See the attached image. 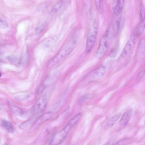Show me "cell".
Returning <instances> with one entry per match:
<instances>
[{"mask_svg": "<svg viewBox=\"0 0 145 145\" xmlns=\"http://www.w3.org/2000/svg\"><path fill=\"white\" fill-rule=\"evenodd\" d=\"M112 27H110L103 35L100 40L95 56L99 60L102 59L108 49L111 38L113 35Z\"/></svg>", "mask_w": 145, "mask_h": 145, "instance_id": "6da1fadb", "label": "cell"}, {"mask_svg": "<svg viewBox=\"0 0 145 145\" xmlns=\"http://www.w3.org/2000/svg\"><path fill=\"white\" fill-rule=\"evenodd\" d=\"M81 116L79 113L71 119L64 128L59 132L56 133L52 137L51 143L53 144H59L65 139L72 128L79 121Z\"/></svg>", "mask_w": 145, "mask_h": 145, "instance_id": "7a4b0ae2", "label": "cell"}, {"mask_svg": "<svg viewBox=\"0 0 145 145\" xmlns=\"http://www.w3.org/2000/svg\"><path fill=\"white\" fill-rule=\"evenodd\" d=\"M76 39H71L63 46L60 51L49 63L47 66L52 67L65 58L74 48L76 44Z\"/></svg>", "mask_w": 145, "mask_h": 145, "instance_id": "3957f363", "label": "cell"}, {"mask_svg": "<svg viewBox=\"0 0 145 145\" xmlns=\"http://www.w3.org/2000/svg\"><path fill=\"white\" fill-rule=\"evenodd\" d=\"M97 23L96 19L93 20L90 25L87 36L85 51L90 52L95 43L97 31Z\"/></svg>", "mask_w": 145, "mask_h": 145, "instance_id": "277c9868", "label": "cell"}, {"mask_svg": "<svg viewBox=\"0 0 145 145\" xmlns=\"http://www.w3.org/2000/svg\"><path fill=\"white\" fill-rule=\"evenodd\" d=\"M135 36L133 34L129 38L118 58L120 63L127 61L133 51L135 43Z\"/></svg>", "mask_w": 145, "mask_h": 145, "instance_id": "5b68a950", "label": "cell"}, {"mask_svg": "<svg viewBox=\"0 0 145 145\" xmlns=\"http://www.w3.org/2000/svg\"><path fill=\"white\" fill-rule=\"evenodd\" d=\"M102 65L91 71L88 74L86 78L89 82L97 81L100 80L105 74L106 67Z\"/></svg>", "mask_w": 145, "mask_h": 145, "instance_id": "8992f818", "label": "cell"}, {"mask_svg": "<svg viewBox=\"0 0 145 145\" xmlns=\"http://www.w3.org/2000/svg\"><path fill=\"white\" fill-rule=\"evenodd\" d=\"M48 97L46 94H44L38 99L34 107L33 111L34 114H39L44 109L48 102Z\"/></svg>", "mask_w": 145, "mask_h": 145, "instance_id": "52a82bcc", "label": "cell"}, {"mask_svg": "<svg viewBox=\"0 0 145 145\" xmlns=\"http://www.w3.org/2000/svg\"><path fill=\"white\" fill-rule=\"evenodd\" d=\"M53 115L54 113L52 112H48L44 114L36 121L32 127L31 129H35L44 122L51 118Z\"/></svg>", "mask_w": 145, "mask_h": 145, "instance_id": "ba28073f", "label": "cell"}, {"mask_svg": "<svg viewBox=\"0 0 145 145\" xmlns=\"http://www.w3.org/2000/svg\"><path fill=\"white\" fill-rule=\"evenodd\" d=\"M132 114V110H129L127 111L123 115L120 120V125L121 127L125 126L127 124Z\"/></svg>", "mask_w": 145, "mask_h": 145, "instance_id": "9c48e42d", "label": "cell"}, {"mask_svg": "<svg viewBox=\"0 0 145 145\" xmlns=\"http://www.w3.org/2000/svg\"><path fill=\"white\" fill-rule=\"evenodd\" d=\"M125 0H117L114 8V12L116 16H119L123 9Z\"/></svg>", "mask_w": 145, "mask_h": 145, "instance_id": "30bf717a", "label": "cell"}, {"mask_svg": "<svg viewBox=\"0 0 145 145\" xmlns=\"http://www.w3.org/2000/svg\"><path fill=\"white\" fill-rule=\"evenodd\" d=\"M10 107L12 111L15 114L20 116H25L27 113L13 104L10 103Z\"/></svg>", "mask_w": 145, "mask_h": 145, "instance_id": "8fae6325", "label": "cell"}, {"mask_svg": "<svg viewBox=\"0 0 145 145\" xmlns=\"http://www.w3.org/2000/svg\"><path fill=\"white\" fill-rule=\"evenodd\" d=\"M144 29V21L141 20L134 30L133 34L135 36H138L143 32Z\"/></svg>", "mask_w": 145, "mask_h": 145, "instance_id": "7c38bea8", "label": "cell"}, {"mask_svg": "<svg viewBox=\"0 0 145 145\" xmlns=\"http://www.w3.org/2000/svg\"><path fill=\"white\" fill-rule=\"evenodd\" d=\"M1 125L8 132L12 133L14 131L13 126L11 123L6 120H3L1 122Z\"/></svg>", "mask_w": 145, "mask_h": 145, "instance_id": "4fadbf2b", "label": "cell"}, {"mask_svg": "<svg viewBox=\"0 0 145 145\" xmlns=\"http://www.w3.org/2000/svg\"><path fill=\"white\" fill-rule=\"evenodd\" d=\"M120 116V114H117L111 117L107 122L106 125L108 127L113 126L119 118Z\"/></svg>", "mask_w": 145, "mask_h": 145, "instance_id": "5bb4252c", "label": "cell"}, {"mask_svg": "<svg viewBox=\"0 0 145 145\" xmlns=\"http://www.w3.org/2000/svg\"><path fill=\"white\" fill-rule=\"evenodd\" d=\"M96 7L99 12L102 13L103 10V0H94Z\"/></svg>", "mask_w": 145, "mask_h": 145, "instance_id": "9a60e30c", "label": "cell"}, {"mask_svg": "<svg viewBox=\"0 0 145 145\" xmlns=\"http://www.w3.org/2000/svg\"><path fill=\"white\" fill-rule=\"evenodd\" d=\"M8 27L7 22L5 20L0 17V29H5Z\"/></svg>", "mask_w": 145, "mask_h": 145, "instance_id": "2e32d148", "label": "cell"}, {"mask_svg": "<svg viewBox=\"0 0 145 145\" xmlns=\"http://www.w3.org/2000/svg\"><path fill=\"white\" fill-rule=\"evenodd\" d=\"M92 95L89 94L84 95L80 99V103H82L86 99L91 98L92 97Z\"/></svg>", "mask_w": 145, "mask_h": 145, "instance_id": "e0dca14e", "label": "cell"}, {"mask_svg": "<svg viewBox=\"0 0 145 145\" xmlns=\"http://www.w3.org/2000/svg\"><path fill=\"white\" fill-rule=\"evenodd\" d=\"M44 27L42 26L37 27L35 30V33L37 35H38L41 33L43 30Z\"/></svg>", "mask_w": 145, "mask_h": 145, "instance_id": "ac0fdd59", "label": "cell"}, {"mask_svg": "<svg viewBox=\"0 0 145 145\" xmlns=\"http://www.w3.org/2000/svg\"><path fill=\"white\" fill-rule=\"evenodd\" d=\"M144 71H142V72H140L139 75H138V77L139 78H141L143 77V76H144Z\"/></svg>", "mask_w": 145, "mask_h": 145, "instance_id": "d6986e66", "label": "cell"}, {"mask_svg": "<svg viewBox=\"0 0 145 145\" xmlns=\"http://www.w3.org/2000/svg\"><path fill=\"white\" fill-rule=\"evenodd\" d=\"M2 76V74L0 72V77H1Z\"/></svg>", "mask_w": 145, "mask_h": 145, "instance_id": "ffe728a7", "label": "cell"}]
</instances>
